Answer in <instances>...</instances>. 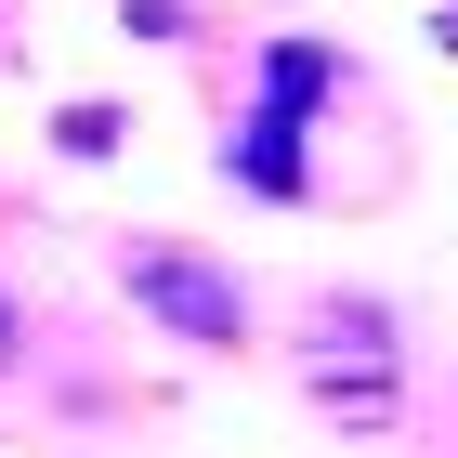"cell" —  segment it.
I'll return each instance as SVG.
<instances>
[{
	"label": "cell",
	"mask_w": 458,
	"mask_h": 458,
	"mask_svg": "<svg viewBox=\"0 0 458 458\" xmlns=\"http://www.w3.org/2000/svg\"><path fill=\"white\" fill-rule=\"evenodd\" d=\"M353 92V53L341 39H301V27H276L262 39V106L236 118V144H223V171L249 183V197H301V183H315V157H301V144H315V118L341 106Z\"/></svg>",
	"instance_id": "6da1fadb"
},
{
	"label": "cell",
	"mask_w": 458,
	"mask_h": 458,
	"mask_svg": "<svg viewBox=\"0 0 458 458\" xmlns=\"http://www.w3.org/2000/svg\"><path fill=\"white\" fill-rule=\"evenodd\" d=\"M301 406L327 432H393L406 420V327L380 288H327L301 315Z\"/></svg>",
	"instance_id": "7a4b0ae2"
},
{
	"label": "cell",
	"mask_w": 458,
	"mask_h": 458,
	"mask_svg": "<svg viewBox=\"0 0 458 458\" xmlns=\"http://www.w3.org/2000/svg\"><path fill=\"white\" fill-rule=\"evenodd\" d=\"M106 276H118V301H131L157 341H183V353H236V341H249V288H236V262H210L197 236H118Z\"/></svg>",
	"instance_id": "3957f363"
},
{
	"label": "cell",
	"mask_w": 458,
	"mask_h": 458,
	"mask_svg": "<svg viewBox=\"0 0 458 458\" xmlns=\"http://www.w3.org/2000/svg\"><path fill=\"white\" fill-rule=\"evenodd\" d=\"M53 144H66V157H118L131 118H118V106H53Z\"/></svg>",
	"instance_id": "277c9868"
},
{
	"label": "cell",
	"mask_w": 458,
	"mask_h": 458,
	"mask_svg": "<svg viewBox=\"0 0 458 458\" xmlns=\"http://www.w3.org/2000/svg\"><path fill=\"white\" fill-rule=\"evenodd\" d=\"M118 27L131 39H210V13L197 0H118Z\"/></svg>",
	"instance_id": "5b68a950"
},
{
	"label": "cell",
	"mask_w": 458,
	"mask_h": 458,
	"mask_svg": "<svg viewBox=\"0 0 458 458\" xmlns=\"http://www.w3.org/2000/svg\"><path fill=\"white\" fill-rule=\"evenodd\" d=\"M13 353H27V301L0 288V367H13Z\"/></svg>",
	"instance_id": "8992f818"
},
{
	"label": "cell",
	"mask_w": 458,
	"mask_h": 458,
	"mask_svg": "<svg viewBox=\"0 0 458 458\" xmlns=\"http://www.w3.org/2000/svg\"><path fill=\"white\" fill-rule=\"evenodd\" d=\"M432 39H445V53H458V0H445V13H432Z\"/></svg>",
	"instance_id": "52a82bcc"
},
{
	"label": "cell",
	"mask_w": 458,
	"mask_h": 458,
	"mask_svg": "<svg viewBox=\"0 0 458 458\" xmlns=\"http://www.w3.org/2000/svg\"><path fill=\"white\" fill-rule=\"evenodd\" d=\"M0 27H13V0H0Z\"/></svg>",
	"instance_id": "ba28073f"
}]
</instances>
